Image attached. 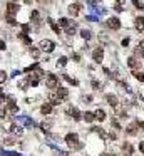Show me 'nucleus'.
I'll use <instances>...</instances> for the list:
<instances>
[{
    "mask_svg": "<svg viewBox=\"0 0 144 156\" xmlns=\"http://www.w3.org/2000/svg\"><path fill=\"white\" fill-rule=\"evenodd\" d=\"M5 144H7V146H12V144H15V139H14V138H7V139H5Z\"/></svg>",
    "mask_w": 144,
    "mask_h": 156,
    "instance_id": "4c0bfd02",
    "label": "nucleus"
},
{
    "mask_svg": "<svg viewBox=\"0 0 144 156\" xmlns=\"http://www.w3.org/2000/svg\"><path fill=\"white\" fill-rule=\"evenodd\" d=\"M137 126H139V128H141V129L144 131V121H137Z\"/></svg>",
    "mask_w": 144,
    "mask_h": 156,
    "instance_id": "c03bdc74",
    "label": "nucleus"
},
{
    "mask_svg": "<svg viewBox=\"0 0 144 156\" xmlns=\"http://www.w3.org/2000/svg\"><path fill=\"white\" fill-rule=\"evenodd\" d=\"M30 84H29V81H20V84H19V87L20 89H27Z\"/></svg>",
    "mask_w": 144,
    "mask_h": 156,
    "instance_id": "473e14b6",
    "label": "nucleus"
},
{
    "mask_svg": "<svg viewBox=\"0 0 144 156\" xmlns=\"http://www.w3.org/2000/svg\"><path fill=\"white\" fill-rule=\"evenodd\" d=\"M24 2H25V3H32V0H24Z\"/></svg>",
    "mask_w": 144,
    "mask_h": 156,
    "instance_id": "de8ad7c7",
    "label": "nucleus"
},
{
    "mask_svg": "<svg viewBox=\"0 0 144 156\" xmlns=\"http://www.w3.org/2000/svg\"><path fill=\"white\" fill-rule=\"evenodd\" d=\"M137 129H139V126H137V121H134V123H131L129 126L126 128V133H127L129 136H136V134H137Z\"/></svg>",
    "mask_w": 144,
    "mask_h": 156,
    "instance_id": "9d476101",
    "label": "nucleus"
},
{
    "mask_svg": "<svg viewBox=\"0 0 144 156\" xmlns=\"http://www.w3.org/2000/svg\"><path fill=\"white\" fill-rule=\"evenodd\" d=\"M66 64H67V59H66V57H60V59H59L57 66H60V67H64V66H66Z\"/></svg>",
    "mask_w": 144,
    "mask_h": 156,
    "instance_id": "f704fd0d",
    "label": "nucleus"
},
{
    "mask_svg": "<svg viewBox=\"0 0 144 156\" xmlns=\"http://www.w3.org/2000/svg\"><path fill=\"white\" fill-rule=\"evenodd\" d=\"M45 79H47V87L49 89H55V87H59V77L55 76V74H47L45 76Z\"/></svg>",
    "mask_w": 144,
    "mask_h": 156,
    "instance_id": "f03ea898",
    "label": "nucleus"
},
{
    "mask_svg": "<svg viewBox=\"0 0 144 156\" xmlns=\"http://www.w3.org/2000/svg\"><path fill=\"white\" fill-rule=\"evenodd\" d=\"M47 96H49V102H50L52 106H57V104L62 102V99L59 98L57 94H52V92H50V94H47Z\"/></svg>",
    "mask_w": 144,
    "mask_h": 156,
    "instance_id": "ddd939ff",
    "label": "nucleus"
},
{
    "mask_svg": "<svg viewBox=\"0 0 144 156\" xmlns=\"http://www.w3.org/2000/svg\"><path fill=\"white\" fill-rule=\"evenodd\" d=\"M14 2H17V0H14Z\"/></svg>",
    "mask_w": 144,
    "mask_h": 156,
    "instance_id": "09e8293b",
    "label": "nucleus"
},
{
    "mask_svg": "<svg viewBox=\"0 0 144 156\" xmlns=\"http://www.w3.org/2000/svg\"><path fill=\"white\" fill-rule=\"evenodd\" d=\"M80 35L84 37L86 40H89L91 37H92V34H91V30H87V29H84V30H80Z\"/></svg>",
    "mask_w": 144,
    "mask_h": 156,
    "instance_id": "a878e982",
    "label": "nucleus"
},
{
    "mask_svg": "<svg viewBox=\"0 0 144 156\" xmlns=\"http://www.w3.org/2000/svg\"><path fill=\"white\" fill-rule=\"evenodd\" d=\"M82 101H84V102H91V101H92V98H91V96H84V98H82Z\"/></svg>",
    "mask_w": 144,
    "mask_h": 156,
    "instance_id": "a19ab883",
    "label": "nucleus"
},
{
    "mask_svg": "<svg viewBox=\"0 0 144 156\" xmlns=\"http://www.w3.org/2000/svg\"><path fill=\"white\" fill-rule=\"evenodd\" d=\"M106 101L111 104V106L117 107V98H116L114 94H107V96H106Z\"/></svg>",
    "mask_w": 144,
    "mask_h": 156,
    "instance_id": "6ab92c4d",
    "label": "nucleus"
},
{
    "mask_svg": "<svg viewBox=\"0 0 144 156\" xmlns=\"http://www.w3.org/2000/svg\"><path fill=\"white\" fill-rule=\"evenodd\" d=\"M94 117H96L97 121H104V119H106V113H104L102 109H96V111H94Z\"/></svg>",
    "mask_w": 144,
    "mask_h": 156,
    "instance_id": "a211bd4d",
    "label": "nucleus"
},
{
    "mask_svg": "<svg viewBox=\"0 0 144 156\" xmlns=\"http://www.w3.org/2000/svg\"><path fill=\"white\" fill-rule=\"evenodd\" d=\"M139 47H141V49L144 50V40H141V42H139Z\"/></svg>",
    "mask_w": 144,
    "mask_h": 156,
    "instance_id": "49530a36",
    "label": "nucleus"
},
{
    "mask_svg": "<svg viewBox=\"0 0 144 156\" xmlns=\"http://www.w3.org/2000/svg\"><path fill=\"white\" fill-rule=\"evenodd\" d=\"M66 113H67L69 116H72L74 119H76V121H80V117H82V114H80V111H79L77 107H74V106H69Z\"/></svg>",
    "mask_w": 144,
    "mask_h": 156,
    "instance_id": "423d86ee",
    "label": "nucleus"
},
{
    "mask_svg": "<svg viewBox=\"0 0 144 156\" xmlns=\"http://www.w3.org/2000/svg\"><path fill=\"white\" fill-rule=\"evenodd\" d=\"M133 74H134V77H136V79H139V81H143V82H144V74H143V72L133 71Z\"/></svg>",
    "mask_w": 144,
    "mask_h": 156,
    "instance_id": "2f4dec72",
    "label": "nucleus"
},
{
    "mask_svg": "<svg viewBox=\"0 0 144 156\" xmlns=\"http://www.w3.org/2000/svg\"><path fill=\"white\" fill-rule=\"evenodd\" d=\"M19 39H22V40H24V44H27V45H30V44H32V39H30L25 32H20V34H19Z\"/></svg>",
    "mask_w": 144,
    "mask_h": 156,
    "instance_id": "aec40b11",
    "label": "nucleus"
},
{
    "mask_svg": "<svg viewBox=\"0 0 144 156\" xmlns=\"http://www.w3.org/2000/svg\"><path fill=\"white\" fill-rule=\"evenodd\" d=\"M127 67L133 69V71H137V69H141V62H139V59L134 57V56L127 57Z\"/></svg>",
    "mask_w": 144,
    "mask_h": 156,
    "instance_id": "39448f33",
    "label": "nucleus"
},
{
    "mask_svg": "<svg viewBox=\"0 0 144 156\" xmlns=\"http://www.w3.org/2000/svg\"><path fill=\"white\" fill-rule=\"evenodd\" d=\"M55 94H57V96L62 99V101L69 98V91H67L66 87H57V92H55Z\"/></svg>",
    "mask_w": 144,
    "mask_h": 156,
    "instance_id": "2eb2a0df",
    "label": "nucleus"
},
{
    "mask_svg": "<svg viewBox=\"0 0 144 156\" xmlns=\"http://www.w3.org/2000/svg\"><path fill=\"white\" fill-rule=\"evenodd\" d=\"M5 81H7V72H5V71H2V69H0V84H3V82H5Z\"/></svg>",
    "mask_w": 144,
    "mask_h": 156,
    "instance_id": "7c9ffc66",
    "label": "nucleus"
},
{
    "mask_svg": "<svg viewBox=\"0 0 144 156\" xmlns=\"http://www.w3.org/2000/svg\"><path fill=\"white\" fill-rule=\"evenodd\" d=\"M47 22L50 24V27H52V30H54L55 34H60V25H59V24H55L52 19H47Z\"/></svg>",
    "mask_w": 144,
    "mask_h": 156,
    "instance_id": "412c9836",
    "label": "nucleus"
},
{
    "mask_svg": "<svg viewBox=\"0 0 144 156\" xmlns=\"http://www.w3.org/2000/svg\"><path fill=\"white\" fill-rule=\"evenodd\" d=\"M106 25L109 27V29H112V30H119L121 29V20L117 19V17H111V19H107Z\"/></svg>",
    "mask_w": 144,
    "mask_h": 156,
    "instance_id": "20e7f679",
    "label": "nucleus"
},
{
    "mask_svg": "<svg viewBox=\"0 0 144 156\" xmlns=\"http://www.w3.org/2000/svg\"><path fill=\"white\" fill-rule=\"evenodd\" d=\"M121 45H122V47H127V45H129V37H124V39L121 40Z\"/></svg>",
    "mask_w": 144,
    "mask_h": 156,
    "instance_id": "58836bf2",
    "label": "nucleus"
},
{
    "mask_svg": "<svg viewBox=\"0 0 144 156\" xmlns=\"http://www.w3.org/2000/svg\"><path fill=\"white\" fill-rule=\"evenodd\" d=\"M92 131H94V133H97V134H101V138H107V136H109V134H107L102 128H97L96 126V128H92Z\"/></svg>",
    "mask_w": 144,
    "mask_h": 156,
    "instance_id": "4be33fe9",
    "label": "nucleus"
},
{
    "mask_svg": "<svg viewBox=\"0 0 144 156\" xmlns=\"http://www.w3.org/2000/svg\"><path fill=\"white\" fill-rule=\"evenodd\" d=\"M5 20H7V24H9V25H14V27L17 25V22H15V19H14V15H7Z\"/></svg>",
    "mask_w": 144,
    "mask_h": 156,
    "instance_id": "bb28decb",
    "label": "nucleus"
},
{
    "mask_svg": "<svg viewBox=\"0 0 144 156\" xmlns=\"http://www.w3.org/2000/svg\"><path fill=\"white\" fill-rule=\"evenodd\" d=\"M92 59L96 62H102V59H104V49L102 47H96V49L92 50Z\"/></svg>",
    "mask_w": 144,
    "mask_h": 156,
    "instance_id": "0eeeda50",
    "label": "nucleus"
},
{
    "mask_svg": "<svg viewBox=\"0 0 144 156\" xmlns=\"http://www.w3.org/2000/svg\"><path fill=\"white\" fill-rule=\"evenodd\" d=\"M139 149H141V153L144 155V141H141V143H139Z\"/></svg>",
    "mask_w": 144,
    "mask_h": 156,
    "instance_id": "37998d69",
    "label": "nucleus"
},
{
    "mask_svg": "<svg viewBox=\"0 0 144 156\" xmlns=\"http://www.w3.org/2000/svg\"><path fill=\"white\" fill-rule=\"evenodd\" d=\"M84 119H86L87 123H94V119H96V117H94V113H84Z\"/></svg>",
    "mask_w": 144,
    "mask_h": 156,
    "instance_id": "b1692460",
    "label": "nucleus"
},
{
    "mask_svg": "<svg viewBox=\"0 0 144 156\" xmlns=\"http://www.w3.org/2000/svg\"><path fill=\"white\" fill-rule=\"evenodd\" d=\"M54 49H55V44H54L50 39H44L40 42V50H44V52H52Z\"/></svg>",
    "mask_w": 144,
    "mask_h": 156,
    "instance_id": "7ed1b4c3",
    "label": "nucleus"
},
{
    "mask_svg": "<svg viewBox=\"0 0 144 156\" xmlns=\"http://www.w3.org/2000/svg\"><path fill=\"white\" fill-rule=\"evenodd\" d=\"M7 101H9V106H7V109H9V111H7V113H10V114H15V113L19 111V109H17V104H15V101H14L12 98H9Z\"/></svg>",
    "mask_w": 144,
    "mask_h": 156,
    "instance_id": "f8f14e48",
    "label": "nucleus"
},
{
    "mask_svg": "<svg viewBox=\"0 0 144 156\" xmlns=\"http://www.w3.org/2000/svg\"><path fill=\"white\" fill-rule=\"evenodd\" d=\"M80 9H82V5L80 3H70L69 5V14L72 15V17H76V15H79V12H80Z\"/></svg>",
    "mask_w": 144,
    "mask_h": 156,
    "instance_id": "1a4fd4ad",
    "label": "nucleus"
},
{
    "mask_svg": "<svg viewBox=\"0 0 144 156\" xmlns=\"http://www.w3.org/2000/svg\"><path fill=\"white\" fill-rule=\"evenodd\" d=\"M50 128H52V121H44L42 123V129L44 131H50Z\"/></svg>",
    "mask_w": 144,
    "mask_h": 156,
    "instance_id": "cd10ccee",
    "label": "nucleus"
},
{
    "mask_svg": "<svg viewBox=\"0 0 144 156\" xmlns=\"http://www.w3.org/2000/svg\"><path fill=\"white\" fill-rule=\"evenodd\" d=\"M64 79H66V81H69L72 86H79V81H77V79H74V77H70V76H64Z\"/></svg>",
    "mask_w": 144,
    "mask_h": 156,
    "instance_id": "c85d7f7f",
    "label": "nucleus"
},
{
    "mask_svg": "<svg viewBox=\"0 0 144 156\" xmlns=\"http://www.w3.org/2000/svg\"><path fill=\"white\" fill-rule=\"evenodd\" d=\"M0 49H5V42L0 39Z\"/></svg>",
    "mask_w": 144,
    "mask_h": 156,
    "instance_id": "a18cd8bd",
    "label": "nucleus"
},
{
    "mask_svg": "<svg viewBox=\"0 0 144 156\" xmlns=\"http://www.w3.org/2000/svg\"><path fill=\"white\" fill-rule=\"evenodd\" d=\"M22 30H24V32L27 34V32H29V30H30V27H29V25H27V24H25V25H22Z\"/></svg>",
    "mask_w": 144,
    "mask_h": 156,
    "instance_id": "79ce46f5",
    "label": "nucleus"
},
{
    "mask_svg": "<svg viewBox=\"0 0 144 156\" xmlns=\"http://www.w3.org/2000/svg\"><path fill=\"white\" fill-rule=\"evenodd\" d=\"M66 143H67L70 148H76V149H80L82 144L79 143V136H77L76 133H69L67 136H66Z\"/></svg>",
    "mask_w": 144,
    "mask_h": 156,
    "instance_id": "f257e3e1",
    "label": "nucleus"
},
{
    "mask_svg": "<svg viewBox=\"0 0 144 156\" xmlns=\"http://www.w3.org/2000/svg\"><path fill=\"white\" fill-rule=\"evenodd\" d=\"M112 126H114L116 129H121V124H119V121H117V119H112Z\"/></svg>",
    "mask_w": 144,
    "mask_h": 156,
    "instance_id": "ea45409f",
    "label": "nucleus"
},
{
    "mask_svg": "<svg viewBox=\"0 0 144 156\" xmlns=\"http://www.w3.org/2000/svg\"><path fill=\"white\" fill-rule=\"evenodd\" d=\"M116 113H117V116H121V117H127V113H126L124 109H121V107H119Z\"/></svg>",
    "mask_w": 144,
    "mask_h": 156,
    "instance_id": "72a5a7b5",
    "label": "nucleus"
},
{
    "mask_svg": "<svg viewBox=\"0 0 144 156\" xmlns=\"http://www.w3.org/2000/svg\"><path fill=\"white\" fill-rule=\"evenodd\" d=\"M40 113H42V114H50V113H52V104H50V102H44L42 107H40Z\"/></svg>",
    "mask_w": 144,
    "mask_h": 156,
    "instance_id": "f3484780",
    "label": "nucleus"
},
{
    "mask_svg": "<svg viewBox=\"0 0 144 156\" xmlns=\"http://www.w3.org/2000/svg\"><path fill=\"white\" fill-rule=\"evenodd\" d=\"M17 12H19V5H17L14 0L9 2V3H7V15H15Z\"/></svg>",
    "mask_w": 144,
    "mask_h": 156,
    "instance_id": "6e6552de",
    "label": "nucleus"
},
{
    "mask_svg": "<svg viewBox=\"0 0 144 156\" xmlns=\"http://www.w3.org/2000/svg\"><path fill=\"white\" fill-rule=\"evenodd\" d=\"M30 19H32V22H40V14H39V10H34L32 14H30Z\"/></svg>",
    "mask_w": 144,
    "mask_h": 156,
    "instance_id": "5701e85b",
    "label": "nucleus"
},
{
    "mask_svg": "<svg viewBox=\"0 0 144 156\" xmlns=\"http://www.w3.org/2000/svg\"><path fill=\"white\" fill-rule=\"evenodd\" d=\"M10 133L14 134V136H22V133H24V129L19 126V124H10Z\"/></svg>",
    "mask_w": 144,
    "mask_h": 156,
    "instance_id": "9b49d317",
    "label": "nucleus"
},
{
    "mask_svg": "<svg viewBox=\"0 0 144 156\" xmlns=\"http://www.w3.org/2000/svg\"><path fill=\"white\" fill-rule=\"evenodd\" d=\"M7 114H9V113H7V107H2V106H0V117H5Z\"/></svg>",
    "mask_w": 144,
    "mask_h": 156,
    "instance_id": "e433bc0d",
    "label": "nucleus"
},
{
    "mask_svg": "<svg viewBox=\"0 0 144 156\" xmlns=\"http://www.w3.org/2000/svg\"><path fill=\"white\" fill-rule=\"evenodd\" d=\"M134 57H137V59H139V57H144V50L141 49L139 45H137V47L134 49Z\"/></svg>",
    "mask_w": 144,
    "mask_h": 156,
    "instance_id": "393cba45",
    "label": "nucleus"
},
{
    "mask_svg": "<svg viewBox=\"0 0 144 156\" xmlns=\"http://www.w3.org/2000/svg\"><path fill=\"white\" fill-rule=\"evenodd\" d=\"M30 56H32L34 59H39L40 57V50L39 49H30Z\"/></svg>",
    "mask_w": 144,
    "mask_h": 156,
    "instance_id": "c756f323",
    "label": "nucleus"
},
{
    "mask_svg": "<svg viewBox=\"0 0 144 156\" xmlns=\"http://www.w3.org/2000/svg\"><path fill=\"white\" fill-rule=\"evenodd\" d=\"M122 153L127 156H131L133 153H134V148H133V144H129V143H124L122 144Z\"/></svg>",
    "mask_w": 144,
    "mask_h": 156,
    "instance_id": "dca6fc26",
    "label": "nucleus"
},
{
    "mask_svg": "<svg viewBox=\"0 0 144 156\" xmlns=\"http://www.w3.org/2000/svg\"><path fill=\"white\" fill-rule=\"evenodd\" d=\"M134 25H136V29L139 30V32H144V17H136Z\"/></svg>",
    "mask_w": 144,
    "mask_h": 156,
    "instance_id": "4468645a",
    "label": "nucleus"
},
{
    "mask_svg": "<svg viewBox=\"0 0 144 156\" xmlns=\"http://www.w3.org/2000/svg\"><path fill=\"white\" fill-rule=\"evenodd\" d=\"M92 87L94 89H102V84L99 81H92Z\"/></svg>",
    "mask_w": 144,
    "mask_h": 156,
    "instance_id": "c9c22d12",
    "label": "nucleus"
}]
</instances>
